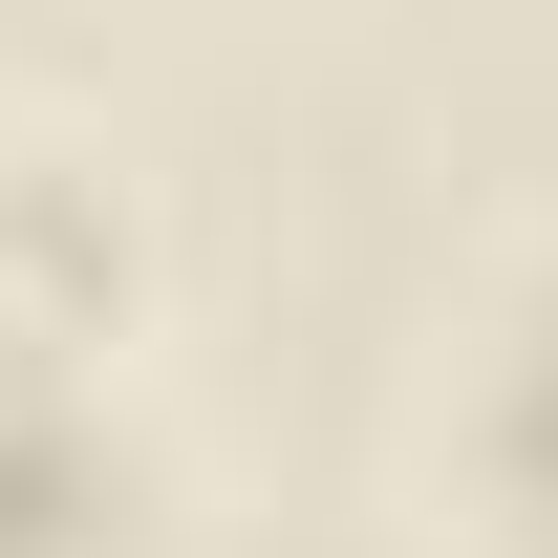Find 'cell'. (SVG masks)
<instances>
[{
	"mask_svg": "<svg viewBox=\"0 0 558 558\" xmlns=\"http://www.w3.org/2000/svg\"><path fill=\"white\" fill-rule=\"evenodd\" d=\"M0 558H130V451L22 323H0Z\"/></svg>",
	"mask_w": 558,
	"mask_h": 558,
	"instance_id": "obj_1",
	"label": "cell"
}]
</instances>
